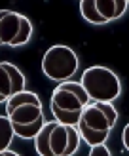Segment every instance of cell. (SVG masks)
I'll return each instance as SVG.
<instances>
[{
    "label": "cell",
    "instance_id": "6da1fadb",
    "mask_svg": "<svg viewBox=\"0 0 129 156\" xmlns=\"http://www.w3.org/2000/svg\"><path fill=\"white\" fill-rule=\"evenodd\" d=\"M87 101L89 97L80 82H61L51 93V114L55 116V122L63 124V126L78 128L80 116L83 108L87 107Z\"/></svg>",
    "mask_w": 129,
    "mask_h": 156
},
{
    "label": "cell",
    "instance_id": "7a4b0ae2",
    "mask_svg": "<svg viewBox=\"0 0 129 156\" xmlns=\"http://www.w3.org/2000/svg\"><path fill=\"white\" fill-rule=\"evenodd\" d=\"M80 84L83 86L87 97L93 99L95 103H110L121 91V84L116 73H112L110 69L101 65H93L86 69Z\"/></svg>",
    "mask_w": 129,
    "mask_h": 156
},
{
    "label": "cell",
    "instance_id": "3957f363",
    "mask_svg": "<svg viewBox=\"0 0 129 156\" xmlns=\"http://www.w3.org/2000/svg\"><path fill=\"white\" fill-rule=\"evenodd\" d=\"M6 116L13 128H29L44 122L42 101L32 91H21L6 101Z\"/></svg>",
    "mask_w": 129,
    "mask_h": 156
},
{
    "label": "cell",
    "instance_id": "277c9868",
    "mask_svg": "<svg viewBox=\"0 0 129 156\" xmlns=\"http://www.w3.org/2000/svg\"><path fill=\"white\" fill-rule=\"evenodd\" d=\"M76 69H78V57L68 46H51L44 53L42 71L44 74L57 82H66Z\"/></svg>",
    "mask_w": 129,
    "mask_h": 156
},
{
    "label": "cell",
    "instance_id": "5b68a950",
    "mask_svg": "<svg viewBox=\"0 0 129 156\" xmlns=\"http://www.w3.org/2000/svg\"><path fill=\"white\" fill-rule=\"evenodd\" d=\"M114 126L110 120L99 111L95 105H87L83 108V112L80 116L78 122V133L80 137L91 147H99L104 145V141L108 139V133Z\"/></svg>",
    "mask_w": 129,
    "mask_h": 156
},
{
    "label": "cell",
    "instance_id": "8992f818",
    "mask_svg": "<svg viewBox=\"0 0 129 156\" xmlns=\"http://www.w3.org/2000/svg\"><path fill=\"white\" fill-rule=\"evenodd\" d=\"M32 34V23L12 10H0V46H21Z\"/></svg>",
    "mask_w": 129,
    "mask_h": 156
},
{
    "label": "cell",
    "instance_id": "52a82bcc",
    "mask_svg": "<svg viewBox=\"0 0 129 156\" xmlns=\"http://www.w3.org/2000/svg\"><path fill=\"white\" fill-rule=\"evenodd\" d=\"M80 145V133L78 128L55 124V128L49 133V151L53 156H72L78 151Z\"/></svg>",
    "mask_w": 129,
    "mask_h": 156
},
{
    "label": "cell",
    "instance_id": "ba28073f",
    "mask_svg": "<svg viewBox=\"0 0 129 156\" xmlns=\"http://www.w3.org/2000/svg\"><path fill=\"white\" fill-rule=\"evenodd\" d=\"M25 91V76L12 63H0V103Z\"/></svg>",
    "mask_w": 129,
    "mask_h": 156
},
{
    "label": "cell",
    "instance_id": "9c48e42d",
    "mask_svg": "<svg viewBox=\"0 0 129 156\" xmlns=\"http://www.w3.org/2000/svg\"><path fill=\"white\" fill-rule=\"evenodd\" d=\"M95 6H97L99 13H101V17L106 23H110L124 15L129 2H125V0H95Z\"/></svg>",
    "mask_w": 129,
    "mask_h": 156
},
{
    "label": "cell",
    "instance_id": "30bf717a",
    "mask_svg": "<svg viewBox=\"0 0 129 156\" xmlns=\"http://www.w3.org/2000/svg\"><path fill=\"white\" fill-rule=\"evenodd\" d=\"M55 124H57V122H48V124H46V126L40 129V133L36 135V139H34L36 152L40 154V156H53L51 151H49V133H51V129L55 128Z\"/></svg>",
    "mask_w": 129,
    "mask_h": 156
},
{
    "label": "cell",
    "instance_id": "8fae6325",
    "mask_svg": "<svg viewBox=\"0 0 129 156\" xmlns=\"http://www.w3.org/2000/svg\"><path fill=\"white\" fill-rule=\"evenodd\" d=\"M80 12L83 15V19L93 23V25H104V19L101 17V13H99L97 6H95V0H82L80 2Z\"/></svg>",
    "mask_w": 129,
    "mask_h": 156
},
{
    "label": "cell",
    "instance_id": "7c38bea8",
    "mask_svg": "<svg viewBox=\"0 0 129 156\" xmlns=\"http://www.w3.org/2000/svg\"><path fill=\"white\" fill-rule=\"evenodd\" d=\"M13 126L8 116H0V152L8 151V147L12 145L13 139Z\"/></svg>",
    "mask_w": 129,
    "mask_h": 156
},
{
    "label": "cell",
    "instance_id": "4fadbf2b",
    "mask_svg": "<svg viewBox=\"0 0 129 156\" xmlns=\"http://www.w3.org/2000/svg\"><path fill=\"white\" fill-rule=\"evenodd\" d=\"M93 105H95V107L99 108V111H101V112L106 116V118L110 120L112 126L116 124V120H118V112H116V108H114L110 103H93Z\"/></svg>",
    "mask_w": 129,
    "mask_h": 156
},
{
    "label": "cell",
    "instance_id": "5bb4252c",
    "mask_svg": "<svg viewBox=\"0 0 129 156\" xmlns=\"http://www.w3.org/2000/svg\"><path fill=\"white\" fill-rule=\"evenodd\" d=\"M89 156H110V151L106 149V145H99V147H91Z\"/></svg>",
    "mask_w": 129,
    "mask_h": 156
},
{
    "label": "cell",
    "instance_id": "9a60e30c",
    "mask_svg": "<svg viewBox=\"0 0 129 156\" xmlns=\"http://www.w3.org/2000/svg\"><path fill=\"white\" fill-rule=\"evenodd\" d=\"M121 141H124V147L129 151V124L124 128V133H121Z\"/></svg>",
    "mask_w": 129,
    "mask_h": 156
},
{
    "label": "cell",
    "instance_id": "2e32d148",
    "mask_svg": "<svg viewBox=\"0 0 129 156\" xmlns=\"http://www.w3.org/2000/svg\"><path fill=\"white\" fill-rule=\"evenodd\" d=\"M0 156H19V154L13 151H4V152H0Z\"/></svg>",
    "mask_w": 129,
    "mask_h": 156
}]
</instances>
